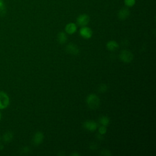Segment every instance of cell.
<instances>
[{
	"label": "cell",
	"mask_w": 156,
	"mask_h": 156,
	"mask_svg": "<svg viewBox=\"0 0 156 156\" xmlns=\"http://www.w3.org/2000/svg\"><path fill=\"white\" fill-rule=\"evenodd\" d=\"M99 122L101 124V126H107L109 124L110 120H109V118L107 116H101L99 118Z\"/></svg>",
	"instance_id": "cell-14"
},
{
	"label": "cell",
	"mask_w": 156,
	"mask_h": 156,
	"mask_svg": "<svg viewBox=\"0 0 156 156\" xmlns=\"http://www.w3.org/2000/svg\"><path fill=\"white\" fill-rule=\"evenodd\" d=\"M29 149L28 147H24L22 149V152L23 153H24V154H26L27 152H29Z\"/></svg>",
	"instance_id": "cell-20"
},
{
	"label": "cell",
	"mask_w": 156,
	"mask_h": 156,
	"mask_svg": "<svg viewBox=\"0 0 156 156\" xmlns=\"http://www.w3.org/2000/svg\"><path fill=\"white\" fill-rule=\"evenodd\" d=\"M13 135L10 132H7L3 136V140L5 143H10L12 140Z\"/></svg>",
	"instance_id": "cell-13"
},
{
	"label": "cell",
	"mask_w": 156,
	"mask_h": 156,
	"mask_svg": "<svg viewBox=\"0 0 156 156\" xmlns=\"http://www.w3.org/2000/svg\"><path fill=\"white\" fill-rule=\"evenodd\" d=\"M65 49H66V51L68 54H69L71 55H78L80 52V50H79V48H78V46L73 43H68L66 46Z\"/></svg>",
	"instance_id": "cell-4"
},
{
	"label": "cell",
	"mask_w": 156,
	"mask_h": 156,
	"mask_svg": "<svg viewBox=\"0 0 156 156\" xmlns=\"http://www.w3.org/2000/svg\"><path fill=\"white\" fill-rule=\"evenodd\" d=\"M97 138H98L99 140H102V139L103 138V137H102V135H101V134L99 133V135H97Z\"/></svg>",
	"instance_id": "cell-21"
},
{
	"label": "cell",
	"mask_w": 156,
	"mask_h": 156,
	"mask_svg": "<svg viewBox=\"0 0 156 156\" xmlns=\"http://www.w3.org/2000/svg\"><path fill=\"white\" fill-rule=\"evenodd\" d=\"M86 102L88 107L94 110L99 107L100 104V99L95 94H90L86 98Z\"/></svg>",
	"instance_id": "cell-1"
},
{
	"label": "cell",
	"mask_w": 156,
	"mask_h": 156,
	"mask_svg": "<svg viewBox=\"0 0 156 156\" xmlns=\"http://www.w3.org/2000/svg\"><path fill=\"white\" fill-rule=\"evenodd\" d=\"M107 48L109 50V51H115L117 48H119V44H118V43L114 40H111L109 41L107 43Z\"/></svg>",
	"instance_id": "cell-11"
},
{
	"label": "cell",
	"mask_w": 156,
	"mask_h": 156,
	"mask_svg": "<svg viewBox=\"0 0 156 156\" xmlns=\"http://www.w3.org/2000/svg\"><path fill=\"white\" fill-rule=\"evenodd\" d=\"M135 3V0H124V4L127 7H132Z\"/></svg>",
	"instance_id": "cell-17"
},
{
	"label": "cell",
	"mask_w": 156,
	"mask_h": 156,
	"mask_svg": "<svg viewBox=\"0 0 156 156\" xmlns=\"http://www.w3.org/2000/svg\"><path fill=\"white\" fill-rule=\"evenodd\" d=\"M6 13V8L3 0H0V15L4 16Z\"/></svg>",
	"instance_id": "cell-15"
},
{
	"label": "cell",
	"mask_w": 156,
	"mask_h": 156,
	"mask_svg": "<svg viewBox=\"0 0 156 156\" xmlns=\"http://www.w3.org/2000/svg\"><path fill=\"white\" fill-rule=\"evenodd\" d=\"M107 86L104 83L101 84L98 87V91L100 93H105L107 90Z\"/></svg>",
	"instance_id": "cell-16"
},
{
	"label": "cell",
	"mask_w": 156,
	"mask_h": 156,
	"mask_svg": "<svg viewBox=\"0 0 156 156\" xmlns=\"http://www.w3.org/2000/svg\"><path fill=\"white\" fill-rule=\"evenodd\" d=\"M83 127L90 132H93L98 128V124L94 121L88 120L83 123Z\"/></svg>",
	"instance_id": "cell-7"
},
{
	"label": "cell",
	"mask_w": 156,
	"mask_h": 156,
	"mask_svg": "<svg viewBox=\"0 0 156 156\" xmlns=\"http://www.w3.org/2000/svg\"><path fill=\"white\" fill-rule=\"evenodd\" d=\"M101 155H105V156H107V155H111V153L110 152L107 150V149H104L101 151Z\"/></svg>",
	"instance_id": "cell-19"
},
{
	"label": "cell",
	"mask_w": 156,
	"mask_h": 156,
	"mask_svg": "<svg viewBox=\"0 0 156 156\" xmlns=\"http://www.w3.org/2000/svg\"><path fill=\"white\" fill-rule=\"evenodd\" d=\"M71 155H73V156H74V155H76V156H78V155H80V154H78V153H73V154H71Z\"/></svg>",
	"instance_id": "cell-22"
},
{
	"label": "cell",
	"mask_w": 156,
	"mask_h": 156,
	"mask_svg": "<svg viewBox=\"0 0 156 156\" xmlns=\"http://www.w3.org/2000/svg\"><path fill=\"white\" fill-rule=\"evenodd\" d=\"M44 139V135L42 132H37L33 136L32 138V143L35 145H39L40 144Z\"/></svg>",
	"instance_id": "cell-8"
},
{
	"label": "cell",
	"mask_w": 156,
	"mask_h": 156,
	"mask_svg": "<svg viewBox=\"0 0 156 156\" xmlns=\"http://www.w3.org/2000/svg\"><path fill=\"white\" fill-rule=\"evenodd\" d=\"M133 58V55L131 52L129 51L124 49L120 52L119 54V58L124 63H130L132 61Z\"/></svg>",
	"instance_id": "cell-2"
},
{
	"label": "cell",
	"mask_w": 156,
	"mask_h": 156,
	"mask_svg": "<svg viewBox=\"0 0 156 156\" xmlns=\"http://www.w3.org/2000/svg\"><path fill=\"white\" fill-rule=\"evenodd\" d=\"M77 24L79 26H86L89 21H90V17L88 15L86 14H82L79 15L77 18Z\"/></svg>",
	"instance_id": "cell-5"
},
{
	"label": "cell",
	"mask_w": 156,
	"mask_h": 156,
	"mask_svg": "<svg viewBox=\"0 0 156 156\" xmlns=\"http://www.w3.org/2000/svg\"><path fill=\"white\" fill-rule=\"evenodd\" d=\"M98 132H99V133L101 134V135H104L107 132V128H106V126H101V127H99L98 129Z\"/></svg>",
	"instance_id": "cell-18"
},
{
	"label": "cell",
	"mask_w": 156,
	"mask_h": 156,
	"mask_svg": "<svg viewBox=\"0 0 156 156\" xmlns=\"http://www.w3.org/2000/svg\"><path fill=\"white\" fill-rule=\"evenodd\" d=\"M57 40L60 44H64L67 41V36L63 32H60L57 35Z\"/></svg>",
	"instance_id": "cell-12"
},
{
	"label": "cell",
	"mask_w": 156,
	"mask_h": 156,
	"mask_svg": "<svg viewBox=\"0 0 156 156\" xmlns=\"http://www.w3.org/2000/svg\"><path fill=\"white\" fill-rule=\"evenodd\" d=\"M77 30V26L74 23H69L65 26V31L68 34H73L75 33Z\"/></svg>",
	"instance_id": "cell-10"
},
{
	"label": "cell",
	"mask_w": 156,
	"mask_h": 156,
	"mask_svg": "<svg viewBox=\"0 0 156 156\" xmlns=\"http://www.w3.org/2000/svg\"><path fill=\"white\" fill-rule=\"evenodd\" d=\"M1 113H0V119H1Z\"/></svg>",
	"instance_id": "cell-23"
},
{
	"label": "cell",
	"mask_w": 156,
	"mask_h": 156,
	"mask_svg": "<svg viewBox=\"0 0 156 156\" xmlns=\"http://www.w3.org/2000/svg\"><path fill=\"white\" fill-rule=\"evenodd\" d=\"M80 35L84 38L85 39H88L92 37L93 35V32L91 29L87 26H83L82 27L79 31Z\"/></svg>",
	"instance_id": "cell-6"
},
{
	"label": "cell",
	"mask_w": 156,
	"mask_h": 156,
	"mask_svg": "<svg viewBox=\"0 0 156 156\" xmlns=\"http://www.w3.org/2000/svg\"><path fill=\"white\" fill-rule=\"evenodd\" d=\"M130 15V11L128 8L123 7L119 10L118 13V18L121 20H124L129 17Z\"/></svg>",
	"instance_id": "cell-9"
},
{
	"label": "cell",
	"mask_w": 156,
	"mask_h": 156,
	"mask_svg": "<svg viewBox=\"0 0 156 156\" xmlns=\"http://www.w3.org/2000/svg\"><path fill=\"white\" fill-rule=\"evenodd\" d=\"M10 103V99L8 95L3 92L0 91V109L7 108Z\"/></svg>",
	"instance_id": "cell-3"
}]
</instances>
